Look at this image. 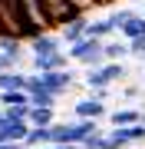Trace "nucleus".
<instances>
[{"instance_id":"ddd939ff","label":"nucleus","mask_w":145,"mask_h":149,"mask_svg":"<svg viewBox=\"0 0 145 149\" xmlns=\"http://www.w3.org/2000/svg\"><path fill=\"white\" fill-rule=\"evenodd\" d=\"M36 73H56V70H66V53H53V56H40L33 60Z\"/></svg>"},{"instance_id":"a878e982","label":"nucleus","mask_w":145,"mask_h":149,"mask_svg":"<svg viewBox=\"0 0 145 149\" xmlns=\"http://www.w3.org/2000/svg\"><path fill=\"white\" fill-rule=\"evenodd\" d=\"M142 17H145V13H142Z\"/></svg>"},{"instance_id":"39448f33","label":"nucleus","mask_w":145,"mask_h":149,"mask_svg":"<svg viewBox=\"0 0 145 149\" xmlns=\"http://www.w3.org/2000/svg\"><path fill=\"white\" fill-rule=\"evenodd\" d=\"M106 116V103H102V93H92L86 100L76 103V119H99Z\"/></svg>"},{"instance_id":"f03ea898","label":"nucleus","mask_w":145,"mask_h":149,"mask_svg":"<svg viewBox=\"0 0 145 149\" xmlns=\"http://www.w3.org/2000/svg\"><path fill=\"white\" fill-rule=\"evenodd\" d=\"M122 76H125L122 63H106V66H99V70H89V73H86V86H89L92 93H102L109 83L122 80Z\"/></svg>"},{"instance_id":"5701e85b","label":"nucleus","mask_w":145,"mask_h":149,"mask_svg":"<svg viewBox=\"0 0 145 149\" xmlns=\"http://www.w3.org/2000/svg\"><path fill=\"white\" fill-rule=\"evenodd\" d=\"M46 149H79V146H46Z\"/></svg>"},{"instance_id":"f257e3e1","label":"nucleus","mask_w":145,"mask_h":149,"mask_svg":"<svg viewBox=\"0 0 145 149\" xmlns=\"http://www.w3.org/2000/svg\"><path fill=\"white\" fill-rule=\"evenodd\" d=\"M102 47L106 43L96 40V37H86V40H79V43H73L66 53H69L76 63H86L92 70H99V66H106V53H102Z\"/></svg>"},{"instance_id":"a211bd4d","label":"nucleus","mask_w":145,"mask_h":149,"mask_svg":"<svg viewBox=\"0 0 145 149\" xmlns=\"http://www.w3.org/2000/svg\"><path fill=\"white\" fill-rule=\"evenodd\" d=\"M30 126L40 129V126H56L53 123V109H30Z\"/></svg>"},{"instance_id":"0eeeda50","label":"nucleus","mask_w":145,"mask_h":149,"mask_svg":"<svg viewBox=\"0 0 145 149\" xmlns=\"http://www.w3.org/2000/svg\"><path fill=\"white\" fill-rule=\"evenodd\" d=\"M86 37H89V23L82 20V17L63 23V30H59V40H63L66 47H73V43H79V40H86Z\"/></svg>"},{"instance_id":"6e6552de","label":"nucleus","mask_w":145,"mask_h":149,"mask_svg":"<svg viewBox=\"0 0 145 149\" xmlns=\"http://www.w3.org/2000/svg\"><path fill=\"white\" fill-rule=\"evenodd\" d=\"M59 37H53V33H40L36 40H30V50H33V60H40V56H53V53H63L59 50Z\"/></svg>"},{"instance_id":"9d476101","label":"nucleus","mask_w":145,"mask_h":149,"mask_svg":"<svg viewBox=\"0 0 145 149\" xmlns=\"http://www.w3.org/2000/svg\"><path fill=\"white\" fill-rule=\"evenodd\" d=\"M102 53H106V63H119L122 56L132 53V43H129V40H106Z\"/></svg>"},{"instance_id":"4be33fe9","label":"nucleus","mask_w":145,"mask_h":149,"mask_svg":"<svg viewBox=\"0 0 145 149\" xmlns=\"http://www.w3.org/2000/svg\"><path fill=\"white\" fill-rule=\"evenodd\" d=\"M0 149H23V143H0Z\"/></svg>"},{"instance_id":"7ed1b4c3","label":"nucleus","mask_w":145,"mask_h":149,"mask_svg":"<svg viewBox=\"0 0 145 149\" xmlns=\"http://www.w3.org/2000/svg\"><path fill=\"white\" fill-rule=\"evenodd\" d=\"M27 93H30V106H33V109H53V106H56V93H49L46 86L40 83V76H30Z\"/></svg>"},{"instance_id":"412c9836","label":"nucleus","mask_w":145,"mask_h":149,"mask_svg":"<svg viewBox=\"0 0 145 149\" xmlns=\"http://www.w3.org/2000/svg\"><path fill=\"white\" fill-rule=\"evenodd\" d=\"M69 3L76 7V10H86V7H92V0H69Z\"/></svg>"},{"instance_id":"9b49d317","label":"nucleus","mask_w":145,"mask_h":149,"mask_svg":"<svg viewBox=\"0 0 145 149\" xmlns=\"http://www.w3.org/2000/svg\"><path fill=\"white\" fill-rule=\"evenodd\" d=\"M109 119H112L115 129H125V126L142 123V109H112V113H109Z\"/></svg>"},{"instance_id":"f3484780","label":"nucleus","mask_w":145,"mask_h":149,"mask_svg":"<svg viewBox=\"0 0 145 149\" xmlns=\"http://www.w3.org/2000/svg\"><path fill=\"white\" fill-rule=\"evenodd\" d=\"M112 33H115V27H112V20H109V17H106V20L89 23V37H96V40H102V43H106V37H112Z\"/></svg>"},{"instance_id":"4468645a","label":"nucleus","mask_w":145,"mask_h":149,"mask_svg":"<svg viewBox=\"0 0 145 149\" xmlns=\"http://www.w3.org/2000/svg\"><path fill=\"white\" fill-rule=\"evenodd\" d=\"M23 146H36V149H46V146H53V126L30 129V136H27V143H23Z\"/></svg>"},{"instance_id":"b1692460","label":"nucleus","mask_w":145,"mask_h":149,"mask_svg":"<svg viewBox=\"0 0 145 149\" xmlns=\"http://www.w3.org/2000/svg\"><path fill=\"white\" fill-rule=\"evenodd\" d=\"M0 123H3V109H0Z\"/></svg>"},{"instance_id":"20e7f679","label":"nucleus","mask_w":145,"mask_h":149,"mask_svg":"<svg viewBox=\"0 0 145 149\" xmlns=\"http://www.w3.org/2000/svg\"><path fill=\"white\" fill-rule=\"evenodd\" d=\"M46 13H49V23H69L76 17H82V10H76L69 0H43Z\"/></svg>"},{"instance_id":"1a4fd4ad","label":"nucleus","mask_w":145,"mask_h":149,"mask_svg":"<svg viewBox=\"0 0 145 149\" xmlns=\"http://www.w3.org/2000/svg\"><path fill=\"white\" fill-rule=\"evenodd\" d=\"M27 86H30V76L16 73V70L0 73V93H27Z\"/></svg>"},{"instance_id":"393cba45","label":"nucleus","mask_w":145,"mask_h":149,"mask_svg":"<svg viewBox=\"0 0 145 149\" xmlns=\"http://www.w3.org/2000/svg\"><path fill=\"white\" fill-rule=\"evenodd\" d=\"M96 3H106V0H96Z\"/></svg>"},{"instance_id":"2eb2a0df","label":"nucleus","mask_w":145,"mask_h":149,"mask_svg":"<svg viewBox=\"0 0 145 149\" xmlns=\"http://www.w3.org/2000/svg\"><path fill=\"white\" fill-rule=\"evenodd\" d=\"M0 53L16 63V60L23 56V47H20V40H16V37H10V33H7V37H0Z\"/></svg>"},{"instance_id":"423d86ee","label":"nucleus","mask_w":145,"mask_h":149,"mask_svg":"<svg viewBox=\"0 0 145 149\" xmlns=\"http://www.w3.org/2000/svg\"><path fill=\"white\" fill-rule=\"evenodd\" d=\"M40 76V83H43L46 86V90L49 93H66V90H69V86H73V73H69V70H56V73H36Z\"/></svg>"},{"instance_id":"aec40b11","label":"nucleus","mask_w":145,"mask_h":149,"mask_svg":"<svg viewBox=\"0 0 145 149\" xmlns=\"http://www.w3.org/2000/svg\"><path fill=\"white\" fill-rule=\"evenodd\" d=\"M10 33V27H7V20H3V7H0V37H7Z\"/></svg>"},{"instance_id":"dca6fc26","label":"nucleus","mask_w":145,"mask_h":149,"mask_svg":"<svg viewBox=\"0 0 145 149\" xmlns=\"http://www.w3.org/2000/svg\"><path fill=\"white\" fill-rule=\"evenodd\" d=\"M30 106V93H0V109H16Z\"/></svg>"},{"instance_id":"6ab92c4d","label":"nucleus","mask_w":145,"mask_h":149,"mask_svg":"<svg viewBox=\"0 0 145 149\" xmlns=\"http://www.w3.org/2000/svg\"><path fill=\"white\" fill-rule=\"evenodd\" d=\"M7 70H13V60H7L3 53H0V73H7Z\"/></svg>"},{"instance_id":"f8f14e48","label":"nucleus","mask_w":145,"mask_h":149,"mask_svg":"<svg viewBox=\"0 0 145 149\" xmlns=\"http://www.w3.org/2000/svg\"><path fill=\"white\" fill-rule=\"evenodd\" d=\"M119 33H122V40H129V43L145 40V17H142V13H135V17H132V20L125 23V27L119 30Z\"/></svg>"}]
</instances>
